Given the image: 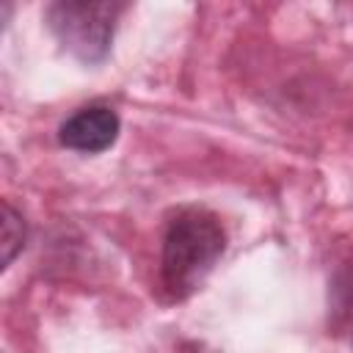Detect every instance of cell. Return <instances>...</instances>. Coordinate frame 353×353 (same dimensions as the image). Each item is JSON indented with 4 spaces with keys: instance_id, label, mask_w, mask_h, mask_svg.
<instances>
[{
    "instance_id": "cell-1",
    "label": "cell",
    "mask_w": 353,
    "mask_h": 353,
    "mask_svg": "<svg viewBox=\"0 0 353 353\" xmlns=\"http://www.w3.org/2000/svg\"><path fill=\"white\" fill-rule=\"evenodd\" d=\"M226 251V232L215 212L179 207L163 232L160 284L168 301H185L210 276Z\"/></svg>"
},
{
    "instance_id": "cell-2",
    "label": "cell",
    "mask_w": 353,
    "mask_h": 353,
    "mask_svg": "<svg viewBox=\"0 0 353 353\" xmlns=\"http://www.w3.org/2000/svg\"><path fill=\"white\" fill-rule=\"evenodd\" d=\"M121 11L124 3L113 0H58L47 6V28L77 61L99 63L110 52Z\"/></svg>"
},
{
    "instance_id": "cell-3",
    "label": "cell",
    "mask_w": 353,
    "mask_h": 353,
    "mask_svg": "<svg viewBox=\"0 0 353 353\" xmlns=\"http://www.w3.org/2000/svg\"><path fill=\"white\" fill-rule=\"evenodd\" d=\"M121 121L119 113L110 105L91 102L77 108L72 116H66L58 127V141L61 146L80 152V154H99L110 149L119 138Z\"/></svg>"
},
{
    "instance_id": "cell-4",
    "label": "cell",
    "mask_w": 353,
    "mask_h": 353,
    "mask_svg": "<svg viewBox=\"0 0 353 353\" xmlns=\"http://www.w3.org/2000/svg\"><path fill=\"white\" fill-rule=\"evenodd\" d=\"M328 323L336 334L353 339V259L345 262L328 287Z\"/></svg>"
},
{
    "instance_id": "cell-5",
    "label": "cell",
    "mask_w": 353,
    "mask_h": 353,
    "mask_svg": "<svg viewBox=\"0 0 353 353\" xmlns=\"http://www.w3.org/2000/svg\"><path fill=\"white\" fill-rule=\"evenodd\" d=\"M25 237H28V232H25V221H22V215L6 201V204H3V234H0L3 268H8V265L14 262V256L22 251Z\"/></svg>"
}]
</instances>
